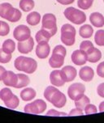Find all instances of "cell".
Masks as SVG:
<instances>
[{
  "instance_id": "obj_1",
  "label": "cell",
  "mask_w": 104,
  "mask_h": 123,
  "mask_svg": "<svg viewBox=\"0 0 104 123\" xmlns=\"http://www.w3.org/2000/svg\"><path fill=\"white\" fill-rule=\"evenodd\" d=\"M43 95L47 101L59 109L63 108L67 103L66 96L55 86H48L44 91Z\"/></svg>"
},
{
  "instance_id": "obj_2",
  "label": "cell",
  "mask_w": 104,
  "mask_h": 123,
  "mask_svg": "<svg viewBox=\"0 0 104 123\" xmlns=\"http://www.w3.org/2000/svg\"><path fill=\"white\" fill-rule=\"evenodd\" d=\"M14 67L17 71H23L26 74H33L37 68V62L32 58L19 56L14 62Z\"/></svg>"
},
{
  "instance_id": "obj_3",
  "label": "cell",
  "mask_w": 104,
  "mask_h": 123,
  "mask_svg": "<svg viewBox=\"0 0 104 123\" xmlns=\"http://www.w3.org/2000/svg\"><path fill=\"white\" fill-rule=\"evenodd\" d=\"M0 16L11 23H15L21 19L22 13L11 3H3L0 4Z\"/></svg>"
},
{
  "instance_id": "obj_4",
  "label": "cell",
  "mask_w": 104,
  "mask_h": 123,
  "mask_svg": "<svg viewBox=\"0 0 104 123\" xmlns=\"http://www.w3.org/2000/svg\"><path fill=\"white\" fill-rule=\"evenodd\" d=\"M67 54L65 47L61 45H56L53 49L52 55L49 59V65L52 68H60L64 63V58Z\"/></svg>"
},
{
  "instance_id": "obj_5",
  "label": "cell",
  "mask_w": 104,
  "mask_h": 123,
  "mask_svg": "<svg viewBox=\"0 0 104 123\" xmlns=\"http://www.w3.org/2000/svg\"><path fill=\"white\" fill-rule=\"evenodd\" d=\"M63 15L68 20L77 25H82L86 21V15L85 12L81 10L76 9L73 6L66 8L63 12Z\"/></svg>"
},
{
  "instance_id": "obj_6",
  "label": "cell",
  "mask_w": 104,
  "mask_h": 123,
  "mask_svg": "<svg viewBox=\"0 0 104 123\" xmlns=\"http://www.w3.org/2000/svg\"><path fill=\"white\" fill-rule=\"evenodd\" d=\"M0 99L3 100L5 106L8 109H15L20 105V100L13 94L12 90L8 87H4L0 91Z\"/></svg>"
},
{
  "instance_id": "obj_7",
  "label": "cell",
  "mask_w": 104,
  "mask_h": 123,
  "mask_svg": "<svg viewBox=\"0 0 104 123\" xmlns=\"http://www.w3.org/2000/svg\"><path fill=\"white\" fill-rule=\"evenodd\" d=\"M61 41L67 46H72L76 41V28L70 24H65L61 27Z\"/></svg>"
},
{
  "instance_id": "obj_8",
  "label": "cell",
  "mask_w": 104,
  "mask_h": 123,
  "mask_svg": "<svg viewBox=\"0 0 104 123\" xmlns=\"http://www.w3.org/2000/svg\"><path fill=\"white\" fill-rule=\"evenodd\" d=\"M42 29L46 31L51 35L55 36L57 32V19L52 13H46L42 19Z\"/></svg>"
},
{
  "instance_id": "obj_9",
  "label": "cell",
  "mask_w": 104,
  "mask_h": 123,
  "mask_svg": "<svg viewBox=\"0 0 104 123\" xmlns=\"http://www.w3.org/2000/svg\"><path fill=\"white\" fill-rule=\"evenodd\" d=\"M46 103L42 99H37L34 101L28 103L24 108V111L26 113L30 114H41L46 109Z\"/></svg>"
},
{
  "instance_id": "obj_10",
  "label": "cell",
  "mask_w": 104,
  "mask_h": 123,
  "mask_svg": "<svg viewBox=\"0 0 104 123\" xmlns=\"http://www.w3.org/2000/svg\"><path fill=\"white\" fill-rule=\"evenodd\" d=\"M85 87L81 83H75L70 85L68 88V95L72 100H76L85 95Z\"/></svg>"
},
{
  "instance_id": "obj_11",
  "label": "cell",
  "mask_w": 104,
  "mask_h": 123,
  "mask_svg": "<svg viewBox=\"0 0 104 123\" xmlns=\"http://www.w3.org/2000/svg\"><path fill=\"white\" fill-rule=\"evenodd\" d=\"M13 37L17 41H24L28 40L31 37L30 28L24 25H18L13 31Z\"/></svg>"
},
{
  "instance_id": "obj_12",
  "label": "cell",
  "mask_w": 104,
  "mask_h": 123,
  "mask_svg": "<svg viewBox=\"0 0 104 123\" xmlns=\"http://www.w3.org/2000/svg\"><path fill=\"white\" fill-rule=\"evenodd\" d=\"M50 81L53 86L55 87H62L66 83L61 70H54L51 71L50 74Z\"/></svg>"
},
{
  "instance_id": "obj_13",
  "label": "cell",
  "mask_w": 104,
  "mask_h": 123,
  "mask_svg": "<svg viewBox=\"0 0 104 123\" xmlns=\"http://www.w3.org/2000/svg\"><path fill=\"white\" fill-rule=\"evenodd\" d=\"M34 47V41L32 37H30L28 40L24 41H19L17 44V49L21 54H27L33 50Z\"/></svg>"
},
{
  "instance_id": "obj_14",
  "label": "cell",
  "mask_w": 104,
  "mask_h": 123,
  "mask_svg": "<svg viewBox=\"0 0 104 123\" xmlns=\"http://www.w3.org/2000/svg\"><path fill=\"white\" fill-rule=\"evenodd\" d=\"M72 62L76 66H82L85 65L87 62V57L85 53L81 49H76L73 51L71 55Z\"/></svg>"
},
{
  "instance_id": "obj_15",
  "label": "cell",
  "mask_w": 104,
  "mask_h": 123,
  "mask_svg": "<svg viewBox=\"0 0 104 123\" xmlns=\"http://www.w3.org/2000/svg\"><path fill=\"white\" fill-rule=\"evenodd\" d=\"M50 47L48 42L38 43L36 47V55L40 59H45L49 56Z\"/></svg>"
},
{
  "instance_id": "obj_16",
  "label": "cell",
  "mask_w": 104,
  "mask_h": 123,
  "mask_svg": "<svg viewBox=\"0 0 104 123\" xmlns=\"http://www.w3.org/2000/svg\"><path fill=\"white\" fill-rule=\"evenodd\" d=\"M79 77L82 81L85 82H90L94 77V71L93 68L88 66L83 67L79 71Z\"/></svg>"
},
{
  "instance_id": "obj_17",
  "label": "cell",
  "mask_w": 104,
  "mask_h": 123,
  "mask_svg": "<svg viewBox=\"0 0 104 123\" xmlns=\"http://www.w3.org/2000/svg\"><path fill=\"white\" fill-rule=\"evenodd\" d=\"M61 71L63 74L66 83L73 81L76 79L77 74L76 69L72 67V66H66V67L62 68Z\"/></svg>"
},
{
  "instance_id": "obj_18",
  "label": "cell",
  "mask_w": 104,
  "mask_h": 123,
  "mask_svg": "<svg viewBox=\"0 0 104 123\" xmlns=\"http://www.w3.org/2000/svg\"><path fill=\"white\" fill-rule=\"evenodd\" d=\"M3 82L6 86L15 87L17 82H18V75L12 71H7L6 75L3 78Z\"/></svg>"
},
{
  "instance_id": "obj_19",
  "label": "cell",
  "mask_w": 104,
  "mask_h": 123,
  "mask_svg": "<svg viewBox=\"0 0 104 123\" xmlns=\"http://www.w3.org/2000/svg\"><path fill=\"white\" fill-rule=\"evenodd\" d=\"M87 57V62H90L91 63H95L102 58V52L98 49L95 48L94 46L90 49L85 53Z\"/></svg>"
},
{
  "instance_id": "obj_20",
  "label": "cell",
  "mask_w": 104,
  "mask_h": 123,
  "mask_svg": "<svg viewBox=\"0 0 104 123\" xmlns=\"http://www.w3.org/2000/svg\"><path fill=\"white\" fill-rule=\"evenodd\" d=\"M90 21L95 28H102L104 26V16L99 12H93L90 15Z\"/></svg>"
},
{
  "instance_id": "obj_21",
  "label": "cell",
  "mask_w": 104,
  "mask_h": 123,
  "mask_svg": "<svg viewBox=\"0 0 104 123\" xmlns=\"http://www.w3.org/2000/svg\"><path fill=\"white\" fill-rule=\"evenodd\" d=\"M37 92L32 87H26L21 92V98L24 101H30L36 97Z\"/></svg>"
},
{
  "instance_id": "obj_22",
  "label": "cell",
  "mask_w": 104,
  "mask_h": 123,
  "mask_svg": "<svg viewBox=\"0 0 104 123\" xmlns=\"http://www.w3.org/2000/svg\"><path fill=\"white\" fill-rule=\"evenodd\" d=\"M51 37H52L51 35H50L49 32L42 29V28H41V30H39L36 33V35H35V39H36V41L37 42V44L48 42Z\"/></svg>"
},
{
  "instance_id": "obj_23",
  "label": "cell",
  "mask_w": 104,
  "mask_h": 123,
  "mask_svg": "<svg viewBox=\"0 0 104 123\" xmlns=\"http://www.w3.org/2000/svg\"><path fill=\"white\" fill-rule=\"evenodd\" d=\"M26 21L31 26H36L41 22V15L37 12H32L27 15Z\"/></svg>"
},
{
  "instance_id": "obj_24",
  "label": "cell",
  "mask_w": 104,
  "mask_h": 123,
  "mask_svg": "<svg viewBox=\"0 0 104 123\" xmlns=\"http://www.w3.org/2000/svg\"><path fill=\"white\" fill-rule=\"evenodd\" d=\"M93 33H94V29L92 26L90 25H84L79 29L80 36L85 39L90 38L93 36Z\"/></svg>"
},
{
  "instance_id": "obj_25",
  "label": "cell",
  "mask_w": 104,
  "mask_h": 123,
  "mask_svg": "<svg viewBox=\"0 0 104 123\" xmlns=\"http://www.w3.org/2000/svg\"><path fill=\"white\" fill-rule=\"evenodd\" d=\"M20 8L25 12H31L34 8L35 3L34 0H21L19 3Z\"/></svg>"
},
{
  "instance_id": "obj_26",
  "label": "cell",
  "mask_w": 104,
  "mask_h": 123,
  "mask_svg": "<svg viewBox=\"0 0 104 123\" xmlns=\"http://www.w3.org/2000/svg\"><path fill=\"white\" fill-rule=\"evenodd\" d=\"M18 75V82L15 88H22V87H27L30 83V79L27 74H17Z\"/></svg>"
},
{
  "instance_id": "obj_27",
  "label": "cell",
  "mask_w": 104,
  "mask_h": 123,
  "mask_svg": "<svg viewBox=\"0 0 104 123\" xmlns=\"http://www.w3.org/2000/svg\"><path fill=\"white\" fill-rule=\"evenodd\" d=\"M2 49L7 54H12L15 49V43L12 39H7L3 43Z\"/></svg>"
},
{
  "instance_id": "obj_28",
  "label": "cell",
  "mask_w": 104,
  "mask_h": 123,
  "mask_svg": "<svg viewBox=\"0 0 104 123\" xmlns=\"http://www.w3.org/2000/svg\"><path fill=\"white\" fill-rule=\"evenodd\" d=\"M90 98L88 97L87 96L83 95L80 99H78V100H75V106H76V108H79V109H82V110H84L85 107L88 104H90Z\"/></svg>"
},
{
  "instance_id": "obj_29",
  "label": "cell",
  "mask_w": 104,
  "mask_h": 123,
  "mask_svg": "<svg viewBox=\"0 0 104 123\" xmlns=\"http://www.w3.org/2000/svg\"><path fill=\"white\" fill-rule=\"evenodd\" d=\"M94 41L97 45L104 46V30L99 29L96 32L94 36Z\"/></svg>"
},
{
  "instance_id": "obj_30",
  "label": "cell",
  "mask_w": 104,
  "mask_h": 123,
  "mask_svg": "<svg viewBox=\"0 0 104 123\" xmlns=\"http://www.w3.org/2000/svg\"><path fill=\"white\" fill-rule=\"evenodd\" d=\"M94 0H78L77 6L81 10H88L92 6Z\"/></svg>"
},
{
  "instance_id": "obj_31",
  "label": "cell",
  "mask_w": 104,
  "mask_h": 123,
  "mask_svg": "<svg viewBox=\"0 0 104 123\" xmlns=\"http://www.w3.org/2000/svg\"><path fill=\"white\" fill-rule=\"evenodd\" d=\"M10 32V27L7 23L4 21H1V26H0V36L5 37L7 36Z\"/></svg>"
},
{
  "instance_id": "obj_32",
  "label": "cell",
  "mask_w": 104,
  "mask_h": 123,
  "mask_svg": "<svg viewBox=\"0 0 104 123\" xmlns=\"http://www.w3.org/2000/svg\"><path fill=\"white\" fill-rule=\"evenodd\" d=\"M12 59V54H7L4 52L3 49H0V62L1 63H8Z\"/></svg>"
},
{
  "instance_id": "obj_33",
  "label": "cell",
  "mask_w": 104,
  "mask_h": 123,
  "mask_svg": "<svg viewBox=\"0 0 104 123\" xmlns=\"http://www.w3.org/2000/svg\"><path fill=\"white\" fill-rule=\"evenodd\" d=\"M84 111H85V114L86 115H90V114H95L98 113V109L94 105L92 104H88L84 109Z\"/></svg>"
},
{
  "instance_id": "obj_34",
  "label": "cell",
  "mask_w": 104,
  "mask_h": 123,
  "mask_svg": "<svg viewBox=\"0 0 104 123\" xmlns=\"http://www.w3.org/2000/svg\"><path fill=\"white\" fill-rule=\"evenodd\" d=\"M94 47V45L90 41H83L80 45V49L86 53L90 49Z\"/></svg>"
},
{
  "instance_id": "obj_35",
  "label": "cell",
  "mask_w": 104,
  "mask_h": 123,
  "mask_svg": "<svg viewBox=\"0 0 104 123\" xmlns=\"http://www.w3.org/2000/svg\"><path fill=\"white\" fill-rule=\"evenodd\" d=\"M46 116H53V117H66L68 114L63 112H59L55 109H50L47 113H46Z\"/></svg>"
},
{
  "instance_id": "obj_36",
  "label": "cell",
  "mask_w": 104,
  "mask_h": 123,
  "mask_svg": "<svg viewBox=\"0 0 104 123\" xmlns=\"http://www.w3.org/2000/svg\"><path fill=\"white\" fill-rule=\"evenodd\" d=\"M83 113V110L81 109H79V108H75V109H72V110L70 111V113L68 114V116H69V117H72V116H82L84 115Z\"/></svg>"
},
{
  "instance_id": "obj_37",
  "label": "cell",
  "mask_w": 104,
  "mask_h": 123,
  "mask_svg": "<svg viewBox=\"0 0 104 123\" xmlns=\"http://www.w3.org/2000/svg\"><path fill=\"white\" fill-rule=\"evenodd\" d=\"M97 74L101 78H104V62H102L97 67Z\"/></svg>"
},
{
  "instance_id": "obj_38",
  "label": "cell",
  "mask_w": 104,
  "mask_h": 123,
  "mask_svg": "<svg viewBox=\"0 0 104 123\" xmlns=\"http://www.w3.org/2000/svg\"><path fill=\"white\" fill-rule=\"evenodd\" d=\"M97 92L99 96L104 98V83H102L98 85L97 87Z\"/></svg>"
},
{
  "instance_id": "obj_39",
  "label": "cell",
  "mask_w": 104,
  "mask_h": 123,
  "mask_svg": "<svg viewBox=\"0 0 104 123\" xmlns=\"http://www.w3.org/2000/svg\"><path fill=\"white\" fill-rule=\"evenodd\" d=\"M7 73V70L3 66H0V81H3V78L5 77Z\"/></svg>"
},
{
  "instance_id": "obj_40",
  "label": "cell",
  "mask_w": 104,
  "mask_h": 123,
  "mask_svg": "<svg viewBox=\"0 0 104 123\" xmlns=\"http://www.w3.org/2000/svg\"><path fill=\"white\" fill-rule=\"evenodd\" d=\"M56 1L62 5H69V4L73 3L75 0H56Z\"/></svg>"
},
{
  "instance_id": "obj_41",
  "label": "cell",
  "mask_w": 104,
  "mask_h": 123,
  "mask_svg": "<svg viewBox=\"0 0 104 123\" xmlns=\"http://www.w3.org/2000/svg\"><path fill=\"white\" fill-rule=\"evenodd\" d=\"M99 112H100V113L104 112V101L101 102L100 104H99Z\"/></svg>"
},
{
  "instance_id": "obj_42",
  "label": "cell",
  "mask_w": 104,
  "mask_h": 123,
  "mask_svg": "<svg viewBox=\"0 0 104 123\" xmlns=\"http://www.w3.org/2000/svg\"><path fill=\"white\" fill-rule=\"evenodd\" d=\"M0 26H1V20H0Z\"/></svg>"
},
{
  "instance_id": "obj_43",
  "label": "cell",
  "mask_w": 104,
  "mask_h": 123,
  "mask_svg": "<svg viewBox=\"0 0 104 123\" xmlns=\"http://www.w3.org/2000/svg\"><path fill=\"white\" fill-rule=\"evenodd\" d=\"M103 2H104V0H103Z\"/></svg>"
}]
</instances>
